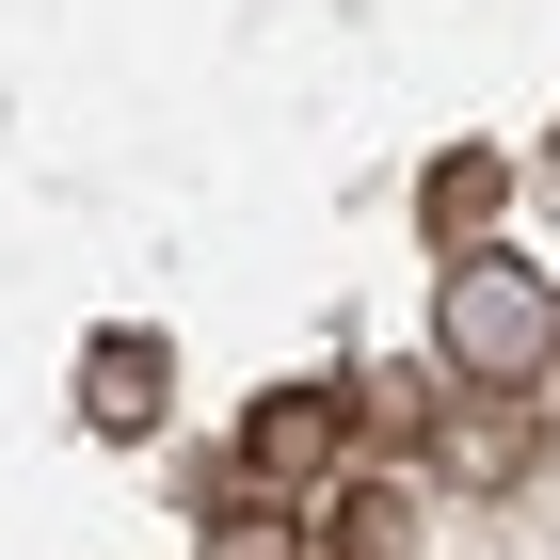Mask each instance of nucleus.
<instances>
[{"instance_id": "obj_1", "label": "nucleus", "mask_w": 560, "mask_h": 560, "mask_svg": "<svg viewBox=\"0 0 560 560\" xmlns=\"http://www.w3.org/2000/svg\"><path fill=\"white\" fill-rule=\"evenodd\" d=\"M432 369H448V385H545V369H560V289L528 257H497V241H448Z\"/></svg>"}, {"instance_id": "obj_2", "label": "nucleus", "mask_w": 560, "mask_h": 560, "mask_svg": "<svg viewBox=\"0 0 560 560\" xmlns=\"http://www.w3.org/2000/svg\"><path fill=\"white\" fill-rule=\"evenodd\" d=\"M337 465H352V385H272L241 417V480L257 497H337Z\"/></svg>"}, {"instance_id": "obj_3", "label": "nucleus", "mask_w": 560, "mask_h": 560, "mask_svg": "<svg viewBox=\"0 0 560 560\" xmlns=\"http://www.w3.org/2000/svg\"><path fill=\"white\" fill-rule=\"evenodd\" d=\"M161 400H176V352L161 337H96L81 352V417L96 432H161Z\"/></svg>"}, {"instance_id": "obj_4", "label": "nucleus", "mask_w": 560, "mask_h": 560, "mask_svg": "<svg viewBox=\"0 0 560 560\" xmlns=\"http://www.w3.org/2000/svg\"><path fill=\"white\" fill-rule=\"evenodd\" d=\"M448 480H528V385H465L448 400Z\"/></svg>"}, {"instance_id": "obj_5", "label": "nucleus", "mask_w": 560, "mask_h": 560, "mask_svg": "<svg viewBox=\"0 0 560 560\" xmlns=\"http://www.w3.org/2000/svg\"><path fill=\"white\" fill-rule=\"evenodd\" d=\"M497 192H513V176H497V144H448V161L417 176V209H432V241H480V224H497Z\"/></svg>"}]
</instances>
